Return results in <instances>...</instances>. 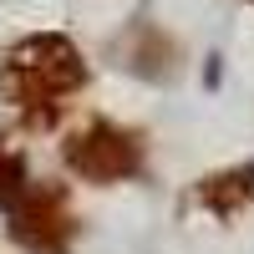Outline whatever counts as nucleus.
I'll list each match as a JSON object with an SVG mask.
<instances>
[{"instance_id":"nucleus-4","label":"nucleus","mask_w":254,"mask_h":254,"mask_svg":"<svg viewBox=\"0 0 254 254\" xmlns=\"http://www.w3.org/2000/svg\"><path fill=\"white\" fill-rule=\"evenodd\" d=\"M15 183H20V158L0 142V188H15Z\"/></svg>"},{"instance_id":"nucleus-1","label":"nucleus","mask_w":254,"mask_h":254,"mask_svg":"<svg viewBox=\"0 0 254 254\" xmlns=\"http://www.w3.org/2000/svg\"><path fill=\"white\" fill-rule=\"evenodd\" d=\"M81 87H87V61L56 31L15 41L0 61V92L31 127H51L66 97H76Z\"/></svg>"},{"instance_id":"nucleus-3","label":"nucleus","mask_w":254,"mask_h":254,"mask_svg":"<svg viewBox=\"0 0 254 254\" xmlns=\"http://www.w3.org/2000/svg\"><path fill=\"white\" fill-rule=\"evenodd\" d=\"M10 234L26 244V249H41V254H56L61 249V234H66V214H61V193L56 188H26L10 208Z\"/></svg>"},{"instance_id":"nucleus-2","label":"nucleus","mask_w":254,"mask_h":254,"mask_svg":"<svg viewBox=\"0 0 254 254\" xmlns=\"http://www.w3.org/2000/svg\"><path fill=\"white\" fill-rule=\"evenodd\" d=\"M66 168L92 183H112V178H127L142 168V142H137V132H122V127L97 117L66 137Z\"/></svg>"}]
</instances>
